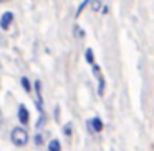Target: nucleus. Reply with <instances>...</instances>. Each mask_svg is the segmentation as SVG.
Instances as JSON below:
<instances>
[{
	"mask_svg": "<svg viewBox=\"0 0 154 151\" xmlns=\"http://www.w3.org/2000/svg\"><path fill=\"white\" fill-rule=\"evenodd\" d=\"M10 138H12V143H15L17 146H23V144H27V141H28V133H27V130H23V128H14Z\"/></svg>",
	"mask_w": 154,
	"mask_h": 151,
	"instance_id": "nucleus-1",
	"label": "nucleus"
},
{
	"mask_svg": "<svg viewBox=\"0 0 154 151\" xmlns=\"http://www.w3.org/2000/svg\"><path fill=\"white\" fill-rule=\"evenodd\" d=\"M12 20H14V14L12 12H5L2 15V18H0V27H2V30H7L8 25L12 24Z\"/></svg>",
	"mask_w": 154,
	"mask_h": 151,
	"instance_id": "nucleus-2",
	"label": "nucleus"
},
{
	"mask_svg": "<svg viewBox=\"0 0 154 151\" xmlns=\"http://www.w3.org/2000/svg\"><path fill=\"white\" fill-rule=\"evenodd\" d=\"M18 120H20L22 124L28 123V110H27L25 105H20V106H18Z\"/></svg>",
	"mask_w": 154,
	"mask_h": 151,
	"instance_id": "nucleus-3",
	"label": "nucleus"
},
{
	"mask_svg": "<svg viewBox=\"0 0 154 151\" xmlns=\"http://www.w3.org/2000/svg\"><path fill=\"white\" fill-rule=\"evenodd\" d=\"M88 126L91 128V131H94V133H100L101 130H103V123H101L100 118H93V120L88 121Z\"/></svg>",
	"mask_w": 154,
	"mask_h": 151,
	"instance_id": "nucleus-4",
	"label": "nucleus"
},
{
	"mask_svg": "<svg viewBox=\"0 0 154 151\" xmlns=\"http://www.w3.org/2000/svg\"><path fill=\"white\" fill-rule=\"evenodd\" d=\"M85 58H86L88 63L94 67V55H93V50H91V48H86V52H85Z\"/></svg>",
	"mask_w": 154,
	"mask_h": 151,
	"instance_id": "nucleus-5",
	"label": "nucleus"
},
{
	"mask_svg": "<svg viewBox=\"0 0 154 151\" xmlns=\"http://www.w3.org/2000/svg\"><path fill=\"white\" fill-rule=\"evenodd\" d=\"M60 149H61V144L58 140H53L48 143V151H60Z\"/></svg>",
	"mask_w": 154,
	"mask_h": 151,
	"instance_id": "nucleus-6",
	"label": "nucleus"
},
{
	"mask_svg": "<svg viewBox=\"0 0 154 151\" xmlns=\"http://www.w3.org/2000/svg\"><path fill=\"white\" fill-rule=\"evenodd\" d=\"M22 85H23L25 91H30V81H28L27 77H22Z\"/></svg>",
	"mask_w": 154,
	"mask_h": 151,
	"instance_id": "nucleus-7",
	"label": "nucleus"
},
{
	"mask_svg": "<svg viewBox=\"0 0 154 151\" xmlns=\"http://www.w3.org/2000/svg\"><path fill=\"white\" fill-rule=\"evenodd\" d=\"M100 0H93V2H91V8H93V10H100Z\"/></svg>",
	"mask_w": 154,
	"mask_h": 151,
	"instance_id": "nucleus-8",
	"label": "nucleus"
},
{
	"mask_svg": "<svg viewBox=\"0 0 154 151\" xmlns=\"http://www.w3.org/2000/svg\"><path fill=\"white\" fill-rule=\"evenodd\" d=\"M43 121H45V115L42 113V115H40V120H38V123H37V128H40L42 124H43Z\"/></svg>",
	"mask_w": 154,
	"mask_h": 151,
	"instance_id": "nucleus-9",
	"label": "nucleus"
},
{
	"mask_svg": "<svg viewBox=\"0 0 154 151\" xmlns=\"http://www.w3.org/2000/svg\"><path fill=\"white\" fill-rule=\"evenodd\" d=\"M88 2H90V0H85L83 4H81V5H80V8H78V12H76V15H80V14H81V10H83V8H85V5H86V4H88Z\"/></svg>",
	"mask_w": 154,
	"mask_h": 151,
	"instance_id": "nucleus-10",
	"label": "nucleus"
},
{
	"mask_svg": "<svg viewBox=\"0 0 154 151\" xmlns=\"http://www.w3.org/2000/svg\"><path fill=\"white\" fill-rule=\"evenodd\" d=\"M71 133V124L68 123V124H65V134H70Z\"/></svg>",
	"mask_w": 154,
	"mask_h": 151,
	"instance_id": "nucleus-11",
	"label": "nucleus"
},
{
	"mask_svg": "<svg viewBox=\"0 0 154 151\" xmlns=\"http://www.w3.org/2000/svg\"><path fill=\"white\" fill-rule=\"evenodd\" d=\"M35 143H37V144H42V136H40V134H37V136H35Z\"/></svg>",
	"mask_w": 154,
	"mask_h": 151,
	"instance_id": "nucleus-12",
	"label": "nucleus"
},
{
	"mask_svg": "<svg viewBox=\"0 0 154 151\" xmlns=\"http://www.w3.org/2000/svg\"><path fill=\"white\" fill-rule=\"evenodd\" d=\"M4 2H7V0H0V4H4Z\"/></svg>",
	"mask_w": 154,
	"mask_h": 151,
	"instance_id": "nucleus-13",
	"label": "nucleus"
}]
</instances>
